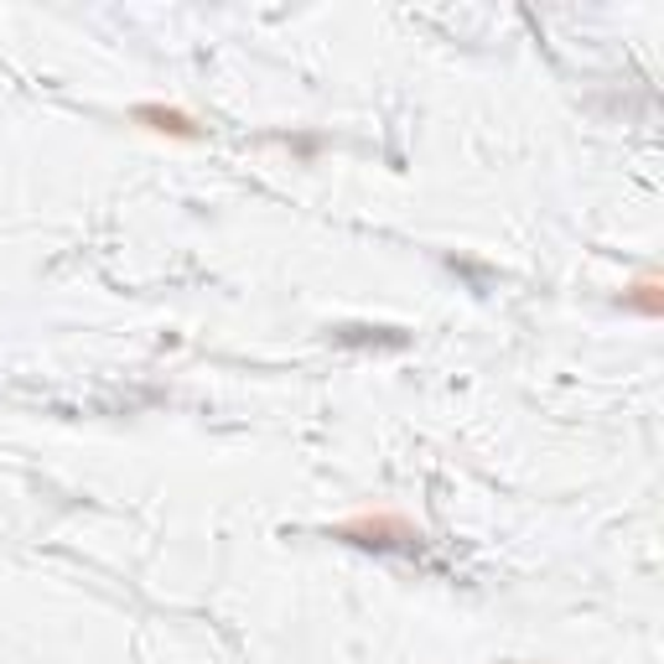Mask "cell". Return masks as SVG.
Returning <instances> with one entry per match:
<instances>
[{"label":"cell","mask_w":664,"mask_h":664,"mask_svg":"<svg viewBox=\"0 0 664 664\" xmlns=\"http://www.w3.org/2000/svg\"><path fill=\"white\" fill-rule=\"evenodd\" d=\"M338 540H353V545H405L415 540V530L395 514H364V520L338 524Z\"/></svg>","instance_id":"cell-1"},{"label":"cell","mask_w":664,"mask_h":664,"mask_svg":"<svg viewBox=\"0 0 664 664\" xmlns=\"http://www.w3.org/2000/svg\"><path fill=\"white\" fill-rule=\"evenodd\" d=\"M135 120H141V125H151V130H161V135H182V141H192V135H198V125H192L188 114H182V110H161V104H141V110H135Z\"/></svg>","instance_id":"cell-2"},{"label":"cell","mask_w":664,"mask_h":664,"mask_svg":"<svg viewBox=\"0 0 664 664\" xmlns=\"http://www.w3.org/2000/svg\"><path fill=\"white\" fill-rule=\"evenodd\" d=\"M633 306H638V312H648V316H660L664 312V296H660V281H654V275H644V281L633 285Z\"/></svg>","instance_id":"cell-3"}]
</instances>
